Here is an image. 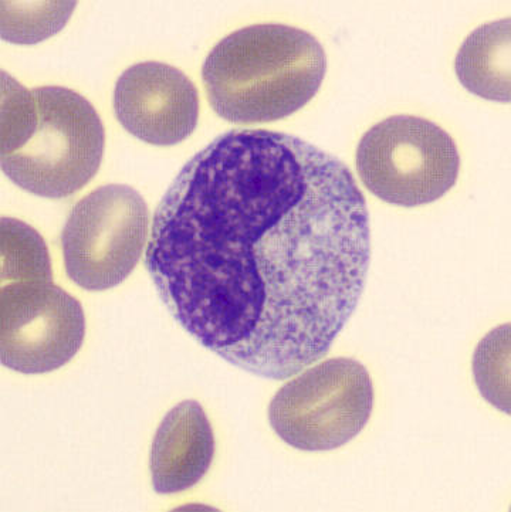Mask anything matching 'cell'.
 Listing matches in <instances>:
<instances>
[{"label":"cell","instance_id":"cell-1","mask_svg":"<svg viewBox=\"0 0 511 512\" xmlns=\"http://www.w3.org/2000/svg\"><path fill=\"white\" fill-rule=\"evenodd\" d=\"M370 213L350 169L294 135L233 130L169 186L145 264L188 334L284 381L330 351L360 303Z\"/></svg>","mask_w":511,"mask_h":512},{"label":"cell","instance_id":"cell-2","mask_svg":"<svg viewBox=\"0 0 511 512\" xmlns=\"http://www.w3.org/2000/svg\"><path fill=\"white\" fill-rule=\"evenodd\" d=\"M106 132L89 100L66 87L20 86L2 73L3 174L36 196L79 192L103 161Z\"/></svg>","mask_w":511,"mask_h":512},{"label":"cell","instance_id":"cell-3","mask_svg":"<svg viewBox=\"0 0 511 512\" xmlns=\"http://www.w3.org/2000/svg\"><path fill=\"white\" fill-rule=\"evenodd\" d=\"M320 42L299 27H243L216 44L202 69L209 103L219 117L257 124L290 117L310 103L326 77Z\"/></svg>","mask_w":511,"mask_h":512},{"label":"cell","instance_id":"cell-4","mask_svg":"<svg viewBox=\"0 0 511 512\" xmlns=\"http://www.w3.org/2000/svg\"><path fill=\"white\" fill-rule=\"evenodd\" d=\"M357 169L372 195L415 208L441 199L455 186L460 155L453 138L435 122L394 115L365 132Z\"/></svg>","mask_w":511,"mask_h":512},{"label":"cell","instance_id":"cell-5","mask_svg":"<svg viewBox=\"0 0 511 512\" xmlns=\"http://www.w3.org/2000/svg\"><path fill=\"white\" fill-rule=\"evenodd\" d=\"M374 408L367 368L334 358L287 382L269 406V422L284 443L303 452H330L355 439Z\"/></svg>","mask_w":511,"mask_h":512},{"label":"cell","instance_id":"cell-6","mask_svg":"<svg viewBox=\"0 0 511 512\" xmlns=\"http://www.w3.org/2000/svg\"><path fill=\"white\" fill-rule=\"evenodd\" d=\"M150 210L127 185L101 186L74 206L63 229L67 276L87 291H106L133 273L144 252Z\"/></svg>","mask_w":511,"mask_h":512},{"label":"cell","instance_id":"cell-7","mask_svg":"<svg viewBox=\"0 0 511 512\" xmlns=\"http://www.w3.org/2000/svg\"><path fill=\"white\" fill-rule=\"evenodd\" d=\"M86 337L77 298L53 281L2 283L0 359L20 374H49L69 364Z\"/></svg>","mask_w":511,"mask_h":512},{"label":"cell","instance_id":"cell-8","mask_svg":"<svg viewBox=\"0 0 511 512\" xmlns=\"http://www.w3.org/2000/svg\"><path fill=\"white\" fill-rule=\"evenodd\" d=\"M114 110L117 120L135 138L171 147L195 131L199 94L177 67L145 61L128 67L117 80Z\"/></svg>","mask_w":511,"mask_h":512},{"label":"cell","instance_id":"cell-9","mask_svg":"<svg viewBox=\"0 0 511 512\" xmlns=\"http://www.w3.org/2000/svg\"><path fill=\"white\" fill-rule=\"evenodd\" d=\"M215 436L205 410L195 400L175 406L162 420L151 450L152 486L158 494L195 487L211 469Z\"/></svg>","mask_w":511,"mask_h":512},{"label":"cell","instance_id":"cell-10","mask_svg":"<svg viewBox=\"0 0 511 512\" xmlns=\"http://www.w3.org/2000/svg\"><path fill=\"white\" fill-rule=\"evenodd\" d=\"M510 18L477 27L460 46L456 76L470 93L510 103Z\"/></svg>","mask_w":511,"mask_h":512},{"label":"cell","instance_id":"cell-11","mask_svg":"<svg viewBox=\"0 0 511 512\" xmlns=\"http://www.w3.org/2000/svg\"><path fill=\"white\" fill-rule=\"evenodd\" d=\"M0 222L2 283L53 281L52 261L43 237L33 227L12 217H3Z\"/></svg>","mask_w":511,"mask_h":512},{"label":"cell","instance_id":"cell-12","mask_svg":"<svg viewBox=\"0 0 511 512\" xmlns=\"http://www.w3.org/2000/svg\"><path fill=\"white\" fill-rule=\"evenodd\" d=\"M2 37L10 43L35 44L59 33L76 2H2Z\"/></svg>","mask_w":511,"mask_h":512},{"label":"cell","instance_id":"cell-13","mask_svg":"<svg viewBox=\"0 0 511 512\" xmlns=\"http://www.w3.org/2000/svg\"><path fill=\"white\" fill-rule=\"evenodd\" d=\"M476 385L487 402L510 415V325L486 335L473 358Z\"/></svg>","mask_w":511,"mask_h":512}]
</instances>
